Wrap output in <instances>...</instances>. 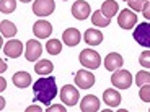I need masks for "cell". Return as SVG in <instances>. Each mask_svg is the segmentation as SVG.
I'll return each instance as SVG.
<instances>
[{
  "mask_svg": "<svg viewBox=\"0 0 150 112\" xmlns=\"http://www.w3.org/2000/svg\"><path fill=\"white\" fill-rule=\"evenodd\" d=\"M33 91H34V101L42 102V104H51L52 99L57 96V85L56 78H38L33 83Z\"/></svg>",
  "mask_w": 150,
  "mask_h": 112,
  "instance_id": "6da1fadb",
  "label": "cell"
},
{
  "mask_svg": "<svg viewBox=\"0 0 150 112\" xmlns=\"http://www.w3.org/2000/svg\"><path fill=\"white\" fill-rule=\"evenodd\" d=\"M79 59H80V64L85 68H90V70H95V68H98L101 65V57L93 49H83L80 52Z\"/></svg>",
  "mask_w": 150,
  "mask_h": 112,
  "instance_id": "7a4b0ae2",
  "label": "cell"
},
{
  "mask_svg": "<svg viewBox=\"0 0 150 112\" xmlns=\"http://www.w3.org/2000/svg\"><path fill=\"white\" fill-rule=\"evenodd\" d=\"M111 83H112L114 88H117V90H127V88H131V85H132L131 71L122 70V68H117L111 76Z\"/></svg>",
  "mask_w": 150,
  "mask_h": 112,
  "instance_id": "3957f363",
  "label": "cell"
},
{
  "mask_svg": "<svg viewBox=\"0 0 150 112\" xmlns=\"http://www.w3.org/2000/svg\"><path fill=\"white\" fill-rule=\"evenodd\" d=\"M134 39L142 47L150 49V23H140L134 29Z\"/></svg>",
  "mask_w": 150,
  "mask_h": 112,
  "instance_id": "277c9868",
  "label": "cell"
},
{
  "mask_svg": "<svg viewBox=\"0 0 150 112\" xmlns=\"http://www.w3.org/2000/svg\"><path fill=\"white\" fill-rule=\"evenodd\" d=\"M75 85L79 86L80 90H90L95 85V75L88 70H79L75 73Z\"/></svg>",
  "mask_w": 150,
  "mask_h": 112,
  "instance_id": "5b68a950",
  "label": "cell"
},
{
  "mask_svg": "<svg viewBox=\"0 0 150 112\" xmlns=\"http://www.w3.org/2000/svg\"><path fill=\"white\" fill-rule=\"evenodd\" d=\"M54 8H56L54 0H34L33 13L38 16H47L54 13Z\"/></svg>",
  "mask_w": 150,
  "mask_h": 112,
  "instance_id": "8992f818",
  "label": "cell"
},
{
  "mask_svg": "<svg viewBox=\"0 0 150 112\" xmlns=\"http://www.w3.org/2000/svg\"><path fill=\"white\" fill-rule=\"evenodd\" d=\"M79 90L75 88V86L72 85H65L62 86V90H60V99H62V102H64L65 106H74L79 102Z\"/></svg>",
  "mask_w": 150,
  "mask_h": 112,
  "instance_id": "52a82bcc",
  "label": "cell"
},
{
  "mask_svg": "<svg viewBox=\"0 0 150 112\" xmlns=\"http://www.w3.org/2000/svg\"><path fill=\"white\" fill-rule=\"evenodd\" d=\"M117 24H119L122 29H131L137 24V15L132 13V10L129 8H124L122 11H119V16H117Z\"/></svg>",
  "mask_w": 150,
  "mask_h": 112,
  "instance_id": "ba28073f",
  "label": "cell"
},
{
  "mask_svg": "<svg viewBox=\"0 0 150 112\" xmlns=\"http://www.w3.org/2000/svg\"><path fill=\"white\" fill-rule=\"evenodd\" d=\"M42 54V46L39 44V41L31 39L26 42V49H25V57L28 62H36Z\"/></svg>",
  "mask_w": 150,
  "mask_h": 112,
  "instance_id": "9c48e42d",
  "label": "cell"
},
{
  "mask_svg": "<svg viewBox=\"0 0 150 112\" xmlns=\"http://www.w3.org/2000/svg\"><path fill=\"white\" fill-rule=\"evenodd\" d=\"M91 10H90V5L86 4L85 0H77L74 5H72V16L75 20H86L90 16Z\"/></svg>",
  "mask_w": 150,
  "mask_h": 112,
  "instance_id": "30bf717a",
  "label": "cell"
},
{
  "mask_svg": "<svg viewBox=\"0 0 150 112\" xmlns=\"http://www.w3.org/2000/svg\"><path fill=\"white\" fill-rule=\"evenodd\" d=\"M4 54L10 59H18L23 54V44L18 39H10L7 44L4 46Z\"/></svg>",
  "mask_w": 150,
  "mask_h": 112,
  "instance_id": "8fae6325",
  "label": "cell"
},
{
  "mask_svg": "<svg viewBox=\"0 0 150 112\" xmlns=\"http://www.w3.org/2000/svg\"><path fill=\"white\" fill-rule=\"evenodd\" d=\"M33 33L39 39H46V37H49L51 33H52V24L47 23L46 20H38L33 24Z\"/></svg>",
  "mask_w": 150,
  "mask_h": 112,
  "instance_id": "7c38bea8",
  "label": "cell"
},
{
  "mask_svg": "<svg viewBox=\"0 0 150 112\" xmlns=\"http://www.w3.org/2000/svg\"><path fill=\"white\" fill-rule=\"evenodd\" d=\"M82 112H96L100 111V99L95 94H86L80 102Z\"/></svg>",
  "mask_w": 150,
  "mask_h": 112,
  "instance_id": "4fadbf2b",
  "label": "cell"
},
{
  "mask_svg": "<svg viewBox=\"0 0 150 112\" xmlns=\"http://www.w3.org/2000/svg\"><path fill=\"white\" fill-rule=\"evenodd\" d=\"M62 41H64L69 47H75V46L82 41V34H80V31L77 29V28H69V29H65L64 34H62Z\"/></svg>",
  "mask_w": 150,
  "mask_h": 112,
  "instance_id": "5bb4252c",
  "label": "cell"
},
{
  "mask_svg": "<svg viewBox=\"0 0 150 112\" xmlns=\"http://www.w3.org/2000/svg\"><path fill=\"white\" fill-rule=\"evenodd\" d=\"M122 64H124L122 57H121L119 54H116V52L108 54L106 59H105V67H106V70H109V71H116L117 68L122 67Z\"/></svg>",
  "mask_w": 150,
  "mask_h": 112,
  "instance_id": "9a60e30c",
  "label": "cell"
},
{
  "mask_svg": "<svg viewBox=\"0 0 150 112\" xmlns=\"http://www.w3.org/2000/svg\"><path fill=\"white\" fill-rule=\"evenodd\" d=\"M103 101H105V104H108L109 109L117 107V106L121 104V94H119V91L112 90V88L106 90L105 93H103Z\"/></svg>",
  "mask_w": 150,
  "mask_h": 112,
  "instance_id": "2e32d148",
  "label": "cell"
},
{
  "mask_svg": "<svg viewBox=\"0 0 150 112\" xmlns=\"http://www.w3.org/2000/svg\"><path fill=\"white\" fill-rule=\"evenodd\" d=\"M100 10H101V13L106 18L111 20L116 13H119V5H117V2H114V0H105Z\"/></svg>",
  "mask_w": 150,
  "mask_h": 112,
  "instance_id": "e0dca14e",
  "label": "cell"
},
{
  "mask_svg": "<svg viewBox=\"0 0 150 112\" xmlns=\"http://www.w3.org/2000/svg\"><path fill=\"white\" fill-rule=\"evenodd\" d=\"M101 41H103V33H101V31L93 29V28L85 31V42H86V44L98 46V44H101Z\"/></svg>",
  "mask_w": 150,
  "mask_h": 112,
  "instance_id": "ac0fdd59",
  "label": "cell"
},
{
  "mask_svg": "<svg viewBox=\"0 0 150 112\" xmlns=\"http://www.w3.org/2000/svg\"><path fill=\"white\" fill-rule=\"evenodd\" d=\"M13 83L18 88H28L31 85V75L28 71H16L13 75Z\"/></svg>",
  "mask_w": 150,
  "mask_h": 112,
  "instance_id": "d6986e66",
  "label": "cell"
},
{
  "mask_svg": "<svg viewBox=\"0 0 150 112\" xmlns=\"http://www.w3.org/2000/svg\"><path fill=\"white\" fill-rule=\"evenodd\" d=\"M54 70V65L51 60H39L36 65H34V71H36L38 75H41V76H46V75H51Z\"/></svg>",
  "mask_w": 150,
  "mask_h": 112,
  "instance_id": "ffe728a7",
  "label": "cell"
},
{
  "mask_svg": "<svg viewBox=\"0 0 150 112\" xmlns=\"http://www.w3.org/2000/svg\"><path fill=\"white\" fill-rule=\"evenodd\" d=\"M0 31H2V36L4 37H13L16 34V26L11 21L4 20V21L0 23Z\"/></svg>",
  "mask_w": 150,
  "mask_h": 112,
  "instance_id": "44dd1931",
  "label": "cell"
},
{
  "mask_svg": "<svg viewBox=\"0 0 150 112\" xmlns=\"http://www.w3.org/2000/svg\"><path fill=\"white\" fill-rule=\"evenodd\" d=\"M91 23H93V26H108L109 23H111V20L106 18L101 13V10H96L91 15Z\"/></svg>",
  "mask_w": 150,
  "mask_h": 112,
  "instance_id": "7402d4cb",
  "label": "cell"
},
{
  "mask_svg": "<svg viewBox=\"0 0 150 112\" xmlns=\"http://www.w3.org/2000/svg\"><path fill=\"white\" fill-rule=\"evenodd\" d=\"M46 50H47L51 55H59V52L62 50V42L59 39H49L46 42Z\"/></svg>",
  "mask_w": 150,
  "mask_h": 112,
  "instance_id": "603a6c76",
  "label": "cell"
},
{
  "mask_svg": "<svg viewBox=\"0 0 150 112\" xmlns=\"http://www.w3.org/2000/svg\"><path fill=\"white\" fill-rule=\"evenodd\" d=\"M16 8V0H0V11L2 13H13Z\"/></svg>",
  "mask_w": 150,
  "mask_h": 112,
  "instance_id": "cb8c5ba5",
  "label": "cell"
},
{
  "mask_svg": "<svg viewBox=\"0 0 150 112\" xmlns=\"http://www.w3.org/2000/svg\"><path fill=\"white\" fill-rule=\"evenodd\" d=\"M135 83L137 86H144V85H150V73L145 70L137 71V76H135Z\"/></svg>",
  "mask_w": 150,
  "mask_h": 112,
  "instance_id": "d4e9b609",
  "label": "cell"
},
{
  "mask_svg": "<svg viewBox=\"0 0 150 112\" xmlns=\"http://www.w3.org/2000/svg\"><path fill=\"white\" fill-rule=\"evenodd\" d=\"M139 97L144 102H150V85H144L139 90Z\"/></svg>",
  "mask_w": 150,
  "mask_h": 112,
  "instance_id": "484cf974",
  "label": "cell"
},
{
  "mask_svg": "<svg viewBox=\"0 0 150 112\" xmlns=\"http://www.w3.org/2000/svg\"><path fill=\"white\" fill-rule=\"evenodd\" d=\"M129 7H131V10L134 11H142V8L145 7L147 0H131V2H127Z\"/></svg>",
  "mask_w": 150,
  "mask_h": 112,
  "instance_id": "4316f807",
  "label": "cell"
},
{
  "mask_svg": "<svg viewBox=\"0 0 150 112\" xmlns=\"http://www.w3.org/2000/svg\"><path fill=\"white\" fill-rule=\"evenodd\" d=\"M139 64L145 68H150V50H145V52L140 54L139 57Z\"/></svg>",
  "mask_w": 150,
  "mask_h": 112,
  "instance_id": "83f0119b",
  "label": "cell"
},
{
  "mask_svg": "<svg viewBox=\"0 0 150 112\" xmlns=\"http://www.w3.org/2000/svg\"><path fill=\"white\" fill-rule=\"evenodd\" d=\"M142 13H144V16H145V20H150V2L145 4V7L142 8Z\"/></svg>",
  "mask_w": 150,
  "mask_h": 112,
  "instance_id": "f1b7e54d",
  "label": "cell"
},
{
  "mask_svg": "<svg viewBox=\"0 0 150 112\" xmlns=\"http://www.w3.org/2000/svg\"><path fill=\"white\" fill-rule=\"evenodd\" d=\"M49 112H54V111H59V112H64L65 111V106H52V107L47 109Z\"/></svg>",
  "mask_w": 150,
  "mask_h": 112,
  "instance_id": "f546056e",
  "label": "cell"
},
{
  "mask_svg": "<svg viewBox=\"0 0 150 112\" xmlns=\"http://www.w3.org/2000/svg\"><path fill=\"white\" fill-rule=\"evenodd\" d=\"M26 111H28V112H31V111H36V112H39V111H41V107H38V106H30V107H28Z\"/></svg>",
  "mask_w": 150,
  "mask_h": 112,
  "instance_id": "4dcf8cb0",
  "label": "cell"
},
{
  "mask_svg": "<svg viewBox=\"0 0 150 112\" xmlns=\"http://www.w3.org/2000/svg\"><path fill=\"white\" fill-rule=\"evenodd\" d=\"M0 65H2V67H0V71H5V68H7V65H5V62H4V60H2V64H0Z\"/></svg>",
  "mask_w": 150,
  "mask_h": 112,
  "instance_id": "1f68e13d",
  "label": "cell"
},
{
  "mask_svg": "<svg viewBox=\"0 0 150 112\" xmlns=\"http://www.w3.org/2000/svg\"><path fill=\"white\" fill-rule=\"evenodd\" d=\"M20 2H23V4H28V2H31V0H20Z\"/></svg>",
  "mask_w": 150,
  "mask_h": 112,
  "instance_id": "d6a6232c",
  "label": "cell"
},
{
  "mask_svg": "<svg viewBox=\"0 0 150 112\" xmlns=\"http://www.w3.org/2000/svg\"><path fill=\"white\" fill-rule=\"evenodd\" d=\"M124 2H131V0H124Z\"/></svg>",
  "mask_w": 150,
  "mask_h": 112,
  "instance_id": "836d02e7",
  "label": "cell"
}]
</instances>
